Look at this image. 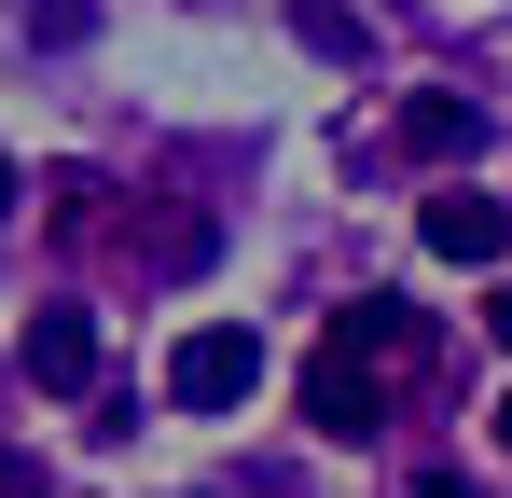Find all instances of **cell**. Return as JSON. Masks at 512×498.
I'll list each match as a JSON object with an SVG mask.
<instances>
[{"mask_svg":"<svg viewBox=\"0 0 512 498\" xmlns=\"http://www.w3.org/2000/svg\"><path fill=\"white\" fill-rule=\"evenodd\" d=\"M388 415H402V374H374L346 332H319V360H305V429H319V443H374Z\"/></svg>","mask_w":512,"mask_h":498,"instance_id":"cell-1","label":"cell"},{"mask_svg":"<svg viewBox=\"0 0 512 498\" xmlns=\"http://www.w3.org/2000/svg\"><path fill=\"white\" fill-rule=\"evenodd\" d=\"M250 388H263V332H236V319H194V332L167 346V402H180V415H236Z\"/></svg>","mask_w":512,"mask_h":498,"instance_id":"cell-2","label":"cell"},{"mask_svg":"<svg viewBox=\"0 0 512 498\" xmlns=\"http://www.w3.org/2000/svg\"><path fill=\"white\" fill-rule=\"evenodd\" d=\"M388 153H402V166H471V153H485V111L443 97V83H416V97L388 111Z\"/></svg>","mask_w":512,"mask_h":498,"instance_id":"cell-3","label":"cell"},{"mask_svg":"<svg viewBox=\"0 0 512 498\" xmlns=\"http://www.w3.org/2000/svg\"><path fill=\"white\" fill-rule=\"evenodd\" d=\"M416 236L443 249V263H512V208H499V194H471V180H443V194L416 208Z\"/></svg>","mask_w":512,"mask_h":498,"instance_id":"cell-4","label":"cell"},{"mask_svg":"<svg viewBox=\"0 0 512 498\" xmlns=\"http://www.w3.org/2000/svg\"><path fill=\"white\" fill-rule=\"evenodd\" d=\"M28 388H97V319L84 305H42L28 319Z\"/></svg>","mask_w":512,"mask_h":498,"instance_id":"cell-5","label":"cell"},{"mask_svg":"<svg viewBox=\"0 0 512 498\" xmlns=\"http://www.w3.org/2000/svg\"><path fill=\"white\" fill-rule=\"evenodd\" d=\"M333 332L360 346V360H374V374H416V360H429V319H416V305H388V291H360Z\"/></svg>","mask_w":512,"mask_h":498,"instance_id":"cell-6","label":"cell"},{"mask_svg":"<svg viewBox=\"0 0 512 498\" xmlns=\"http://www.w3.org/2000/svg\"><path fill=\"white\" fill-rule=\"evenodd\" d=\"M291 28H305V56H333V70H360V14H346V0H305Z\"/></svg>","mask_w":512,"mask_h":498,"instance_id":"cell-7","label":"cell"},{"mask_svg":"<svg viewBox=\"0 0 512 498\" xmlns=\"http://www.w3.org/2000/svg\"><path fill=\"white\" fill-rule=\"evenodd\" d=\"M28 485H42V471H28V457H14V443H0V498H28Z\"/></svg>","mask_w":512,"mask_h":498,"instance_id":"cell-8","label":"cell"},{"mask_svg":"<svg viewBox=\"0 0 512 498\" xmlns=\"http://www.w3.org/2000/svg\"><path fill=\"white\" fill-rule=\"evenodd\" d=\"M416 498H471V485H457V471H416Z\"/></svg>","mask_w":512,"mask_h":498,"instance_id":"cell-9","label":"cell"},{"mask_svg":"<svg viewBox=\"0 0 512 498\" xmlns=\"http://www.w3.org/2000/svg\"><path fill=\"white\" fill-rule=\"evenodd\" d=\"M485 332H499V346H512V277H499V305H485Z\"/></svg>","mask_w":512,"mask_h":498,"instance_id":"cell-10","label":"cell"},{"mask_svg":"<svg viewBox=\"0 0 512 498\" xmlns=\"http://www.w3.org/2000/svg\"><path fill=\"white\" fill-rule=\"evenodd\" d=\"M14 194H28V180H14V166H0V236H14Z\"/></svg>","mask_w":512,"mask_h":498,"instance_id":"cell-11","label":"cell"},{"mask_svg":"<svg viewBox=\"0 0 512 498\" xmlns=\"http://www.w3.org/2000/svg\"><path fill=\"white\" fill-rule=\"evenodd\" d=\"M499 457H512V388H499Z\"/></svg>","mask_w":512,"mask_h":498,"instance_id":"cell-12","label":"cell"}]
</instances>
